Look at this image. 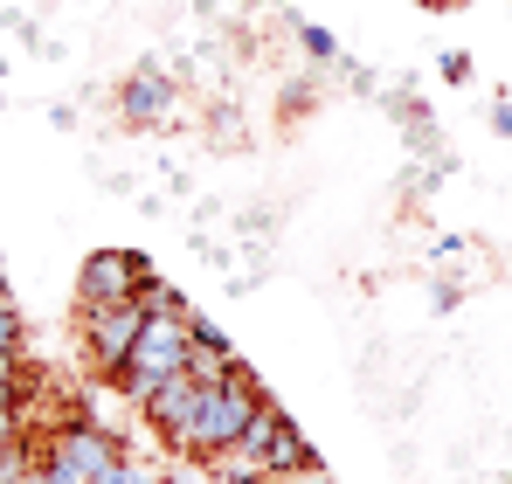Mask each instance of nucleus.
<instances>
[{"label": "nucleus", "mask_w": 512, "mask_h": 484, "mask_svg": "<svg viewBox=\"0 0 512 484\" xmlns=\"http://www.w3.org/2000/svg\"><path fill=\"white\" fill-rule=\"evenodd\" d=\"M263 408H270V395H263V381H256L250 367H236V374H222V381H201V408H194V422H187V436H180L173 457L208 464L215 450H229V443L250 429Z\"/></svg>", "instance_id": "1"}, {"label": "nucleus", "mask_w": 512, "mask_h": 484, "mask_svg": "<svg viewBox=\"0 0 512 484\" xmlns=\"http://www.w3.org/2000/svg\"><path fill=\"white\" fill-rule=\"evenodd\" d=\"M187 319H194V312H153V319H146L139 346H132V360H125V374H118V388H125L139 408L153 402V388H160V381L187 374V353H194Z\"/></svg>", "instance_id": "2"}, {"label": "nucleus", "mask_w": 512, "mask_h": 484, "mask_svg": "<svg viewBox=\"0 0 512 484\" xmlns=\"http://www.w3.org/2000/svg\"><path fill=\"white\" fill-rule=\"evenodd\" d=\"M118 464H125V457H118V443H111L90 415L63 422V429L42 443V471H49L56 484H104Z\"/></svg>", "instance_id": "3"}, {"label": "nucleus", "mask_w": 512, "mask_h": 484, "mask_svg": "<svg viewBox=\"0 0 512 484\" xmlns=\"http://www.w3.org/2000/svg\"><path fill=\"white\" fill-rule=\"evenodd\" d=\"M146 284H153V263L139 249H97L77 270V305L84 312H118V305H139Z\"/></svg>", "instance_id": "4"}, {"label": "nucleus", "mask_w": 512, "mask_h": 484, "mask_svg": "<svg viewBox=\"0 0 512 484\" xmlns=\"http://www.w3.org/2000/svg\"><path fill=\"white\" fill-rule=\"evenodd\" d=\"M139 332H146V312H139V305H118V312H84L90 374L118 381V374H125V360H132V346H139Z\"/></svg>", "instance_id": "5"}, {"label": "nucleus", "mask_w": 512, "mask_h": 484, "mask_svg": "<svg viewBox=\"0 0 512 484\" xmlns=\"http://www.w3.org/2000/svg\"><path fill=\"white\" fill-rule=\"evenodd\" d=\"M270 422H277V402L263 408L250 429L229 443V450H215V457H208V471H215V478H229V484H270Z\"/></svg>", "instance_id": "6"}, {"label": "nucleus", "mask_w": 512, "mask_h": 484, "mask_svg": "<svg viewBox=\"0 0 512 484\" xmlns=\"http://www.w3.org/2000/svg\"><path fill=\"white\" fill-rule=\"evenodd\" d=\"M167 111H173V77H160V63H139L132 77L118 83V118H125V125L146 132V125H160Z\"/></svg>", "instance_id": "7"}, {"label": "nucleus", "mask_w": 512, "mask_h": 484, "mask_svg": "<svg viewBox=\"0 0 512 484\" xmlns=\"http://www.w3.org/2000/svg\"><path fill=\"white\" fill-rule=\"evenodd\" d=\"M194 408H201V381H194V374H173V381H160V388H153L146 422L160 429V443H167V450H180V436H187Z\"/></svg>", "instance_id": "8"}, {"label": "nucleus", "mask_w": 512, "mask_h": 484, "mask_svg": "<svg viewBox=\"0 0 512 484\" xmlns=\"http://www.w3.org/2000/svg\"><path fill=\"white\" fill-rule=\"evenodd\" d=\"M187 339H194V353H187V374H194V381H222V374L243 367V360L229 353V332H215L208 319H187Z\"/></svg>", "instance_id": "9"}, {"label": "nucleus", "mask_w": 512, "mask_h": 484, "mask_svg": "<svg viewBox=\"0 0 512 484\" xmlns=\"http://www.w3.org/2000/svg\"><path fill=\"white\" fill-rule=\"evenodd\" d=\"M319 457H312V443L291 429V415L277 408V422H270V484H284V478H298V471H312Z\"/></svg>", "instance_id": "10"}, {"label": "nucleus", "mask_w": 512, "mask_h": 484, "mask_svg": "<svg viewBox=\"0 0 512 484\" xmlns=\"http://www.w3.org/2000/svg\"><path fill=\"white\" fill-rule=\"evenodd\" d=\"M298 42H305V56H312V63H340V42H333L319 21H298Z\"/></svg>", "instance_id": "11"}, {"label": "nucleus", "mask_w": 512, "mask_h": 484, "mask_svg": "<svg viewBox=\"0 0 512 484\" xmlns=\"http://www.w3.org/2000/svg\"><path fill=\"white\" fill-rule=\"evenodd\" d=\"M0 360H21V319H14V298L0 284Z\"/></svg>", "instance_id": "12"}, {"label": "nucleus", "mask_w": 512, "mask_h": 484, "mask_svg": "<svg viewBox=\"0 0 512 484\" xmlns=\"http://www.w3.org/2000/svg\"><path fill=\"white\" fill-rule=\"evenodd\" d=\"M436 70H443V83H471V56H464V49H443Z\"/></svg>", "instance_id": "13"}, {"label": "nucleus", "mask_w": 512, "mask_h": 484, "mask_svg": "<svg viewBox=\"0 0 512 484\" xmlns=\"http://www.w3.org/2000/svg\"><path fill=\"white\" fill-rule=\"evenodd\" d=\"M104 484H160V471H153V464H118Z\"/></svg>", "instance_id": "14"}, {"label": "nucleus", "mask_w": 512, "mask_h": 484, "mask_svg": "<svg viewBox=\"0 0 512 484\" xmlns=\"http://www.w3.org/2000/svg\"><path fill=\"white\" fill-rule=\"evenodd\" d=\"M492 132H499V139H512V104H506V97L492 104Z\"/></svg>", "instance_id": "15"}, {"label": "nucleus", "mask_w": 512, "mask_h": 484, "mask_svg": "<svg viewBox=\"0 0 512 484\" xmlns=\"http://www.w3.org/2000/svg\"><path fill=\"white\" fill-rule=\"evenodd\" d=\"M21 484H56V478H49V471H42V457H35V464L21 471Z\"/></svg>", "instance_id": "16"}, {"label": "nucleus", "mask_w": 512, "mask_h": 484, "mask_svg": "<svg viewBox=\"0 0 512 484\" xmlns=\"http://www.w3.org/2000/svg\"><path fill=\"white\" fill-rule=\"evenodd\" d=\"M256 7H263V0H256Z\"/></svg>", "instance_id": "17"}]
</instances>
